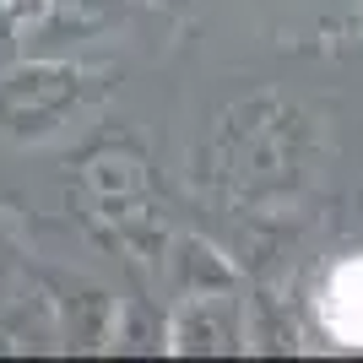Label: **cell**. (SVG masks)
I'll use <instances>...</instances> for the list:
<instances>
[{
  "mask_svg": "<svg viewBox=\"0 0 363 363\" xmlns=\"http://www.w3.org/2000/svg\"><path fill=\"white\" fill-rule=\"evenodd\" d=\"M320 320L342 347H363V255L331 266L325 288H320Z\"/></svg>",
  "mask_w": 363,
  "mask_h": 363,
  "instance_id": "1",
  "label": "cell"
}]
</instances>
